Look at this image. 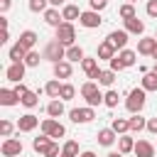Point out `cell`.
<instances>
[{"instance_id":"cell-37","label":"cell","mask_w":157,"mask_h":157,"mask_svg":"<svg viewBox=\"0 0 157 157\" xmlns=\"http://www.w3.org/2000/svg\"><path fill=\"white\" fill-rule=\"evenodd\" d=\"M61 152L78 157V142H76V140H66V142H64V147H61Z\"/></svg>"},{"instance_id":"cell-31","label":"cell","mask_w":157,"mask_h":157,"mask_svg":"<svg viewBox=\"0 0 157 157\" xmlns=\"http://www.w3.org/2000/svg\"><path fill=\"white\" fill-rule=\"evenodd\" d=\"M110 128H113V130H115L118 135H125V132L130 130V120H128V118H113Z\"/></svg>"},{"instance_id":"cell-16","label":"cell","mask_w":157,"mask_h":157,"mask_svg":"<svg viewBox=\"0 0 157 157\" xmlns=\"http://www.w3.org/2000/svg\"><path fill=\"white\" fill-rule=\"evenodd\" d=\"M71 74H74L71 61L61 59V61H56V64H54V76H56V78H71Z\"/></svg>"},{"instance_id":"cell-17","label":"cell","mask_w":157,"mask_h":157,"mask_svg":"<svg viewBox=\"0 0 157 157\" xmlns=\"http://www.w3.org/2000/svg\"><path fill=\"white\" fill-rule=\"evenodd\" d=\"M115 140H118V132H115L113 128H103V130H98V145L110 147Z\"/></svg>"},{"instance_id":"cell-53","label":"cell","mask_w":157,"mask_h":157,"mask_svg":"<svg viewBox=\"0 0 157 157\" xmlns=\"http://www.w3.org/2000/svg\"><path fill=\"white\" fill-rule=\"evenodd\" d=\"M152 74H157V61H155V66H152Z\"/></svg>"},{"instance_id":"cell-50","label":"cell","mask_w":157,"mask_h":157,"mask_svg":"<svg viewBox=\"0 0 157 157\" xmlns=\"http://www.w3.org/2000/svg\"><path fill=\"white\" fill-rule=\"evenodd\" d=\"M78 157H96V152H91V150H86V152H81Z\"/></svg>"},{"instance_id":"cell-55","label":"cell","mask_w":157,"mask_h":157,"mask_svg":"<svg viewBox=\"0 0 157 157\" xmlns=\"http://www.w3.org/2000/svg\"><path fill=\"white\" fill-rule=\"evenodd\" d=\"M128 2H137V0H128Z\"/></svg>"},{"instance_id":"cell-46","label":"cell","mask_w":157,"mask_h":157,"mask_svg":"<svg viewBox=\"0 0 157 157\" xmlns=\"http://www.w3.org/2000/svg\"><path fill=\"white\" fill-rule=\"evenodd\" d=\"M27 91H29V88H27V86H25V83H22V81H20V83H17V86H15V93H17V96H20V98H22V96H25V93H27Z\"/></svg>"},{"instance_id":"cell-3","label":"cell","mask_w":157,"mask_h":157,"mask_svg":"<svg viewBox=\"0 0 157 157\" xmlns=\"http://www.w3.org/2000/svg\"><path fill=\"white\" fill-rule=\"evenodd\" d=\"M145 93H147V91H145L142 86H140V88H132V91L128 93L125 108H128L130 113H140V110L145 108V101H147V98H145Z\"/></svg>"},{"instance_id":"cell-23","label":"cell","mask_w":157,"mask_h":157,"mask_svg":"<svg viewBox=\"0 0 157 157\" xmlns=\"http://www.w3.org/2000/svg\"><path fill=\"white\" fill-rule=\"evenodd\" d=\"M49 145H52V137H49V135H44V132H42L39 137H34V140H32V147H34V152H39V155H44Z\"/></svg>"},{"instance_id":"cell-41","label":"cell","mask_w":157,"mask_h":157,"mask_svg":"<svg viewBox=\"0 0 157 157\" xmlns=\"http://www.w3.org/2000/svg\"><path fill=\"white\" fill-rule=\"evenodd\" d=\"M15 128H17V125H12L10 120H2V123H0V135H2V137H10Z\"/></svg>"},{"instance_id":"cell-25","label":"cell","mask_w":157,"mask_h":157,"mask_svg":"<svg viewBox=\"0 0 157 157\" xmlns=\"http://www.w3.org/2000/svg\"><path fill=\"white\" fill-rule=\"evenodd\" d=\"M130 120V132H140V130H147V120L140 115V113H132V118H128Z\"/></svg>"},{"instance_id":"cell-21","label":"cell","mask_w":157,"mask_h":157,"mask_svg":"<svg viewBox=\"0 0 157 157\" xmlns=\"http://www.w3.org/2000/svg\"><path fill=\"white\" fill-rule=\"evenodd\" d=\"M123 22H125V29H128L130 34H142V32H145V22L137 20V15L130 17V20H123Z\"/></svg>"},{"instance_id":"cell-2","label":"cell","mask_w":157,"mask_h":157,"mask_svg":"<svg viewBox=\"0 0 157 157\" xmlns=\"http://www.w3.org/2000/svg\"><path fill=\"white\" fill-rule=\"evenodd\" d=\"M81 96L86 98V103L91 105V108H96V105H101L103 103V93L98 91V81H86L83 86H81Z\"/></svg>"},{"instance_id":"cell-30","label":"cell","mask_w":157,"mask_h":157,"mask_svg":"<svg viewBox=\"0 0 157 157\" xmlns=\"http://www.w3.org/2000/svg\"><path fill=\"white\" fill-rule=\"evenodd\" d=\"M20 103H22L25 108H34V105L39 103V91H27V93L20 98Z\"/></svg>"},{"instance_id":"cell-6","label":"cell","mask_w":157,"mask_h":157,"mask_svg":"<svg viewBox=\"0 0 157 157\" xmlns=\"http://www.w3.org/2000/svg\"><path fill=\"white\" fill-rule=\"evenodd\" d=\"M2 157H20L22 155V140L20 137H5L0 145Z\"/></svg>"},{"instance_id":"cell-20","label":"cell","mask_w":157,"mask_h":157,"mask_svg":"<svg viewBox=\"0 0 157 157\" xmlns=\"http://www.w3.org/2000/svg\"><path fill=\"white\" fill-rule=\"evenodd\" d=\"M15 103H20V96L15 93V88L10 91V88H0V105H15Z\"/></svg>"},{"instance_id":"cell-8","label":"cell","mask_w":157,"mask_h":157,"mask_svg":"<svg viewBox=\"0 0 157 157\" xmlns=\"http://www.w3.org/2000/svg\"><path fill=\"white\" fill-rule=\"evenodd\" d=\"M69 118H71L74 123H91V120L96 118V110H93L91 105H86V108H71V110H69Z\"/></svg>"},{"instance_id":"cell-32","label":"cell","mask_w":157,"mask_h":157,"mask_svg":"<svg viewBox=\"0 0 157 157\" xmlns=\"http://www.w3.org/2000/svg\"><path fill=\"white\" fill-rule=\"evenodd\" d=\"M118 56H120V61L125 64V69H128V66H132V64L137 61V52H132V49H120V54H118Z\"/></svg>"},{"instance_id":"cell-13","label":"cell","mask_w":157,"mask_h":157,"mask_svg":"<svg viewBox=\"0 0 157 157\" xmlns=\"http://www.w3.org/2000/svg\"><path fill=\"white\" fill-rule=\"evenodd\" d=\"M132 152H135V157H155L157 155V147L152 142H147V140H137Z\"/></svg>"},{"instance_id":"cell-39","label":"cell","mask_w":157,"mask_h":157,"mask_svg":"<svg viewBox=\"0 0 157 157\" xmlns=\"http://www.w3.org/2000/svg\"><path fill=\"white\" fill-rule=\"evenodd\" d=\"M74 96H76V88H74L71 83H64V86H61V96H59V98H61V101H71Z\"/></svg>"},{"instance_id":"cell-45","label":"cell","mask_w":157,"mask_h":157,"mask_svg":"<svg viewBox=\"0 0 157 157\" xmlns=\"http://www.w3.org/2000/svg\"><path fill=\"white\" fill-rule=\"evenodd\" d=\"M147 15L150 17H157V0H150L147 2Z\"/></svg>"},{"instance_id":"cell-10","label":"cell","mask_w":157,"mask_h":157,"mask_svg":"<svg viewBox=\"0 0 157 157\" xmlns=\"http://www.w3.org/2000/svg\"><path fill=\"white\" fill-rule=\"evenodd\" d=\"M37 125H39V118H37V115H32V113L20 115V120H17V130H20V132H32Z\"/></svg>"},{"instance_id":"cell-28","label":"cell","mask_w":157,"mask_h":157,"mask_svg":"<svg viewBox=\"0 0 157 157\" xmlns=\"http://www.w3.org/2000/svg\"><path fill=\"white\" fill-rule=\"evenodd\" d=\"M118 150H120L123 155L132 152V150H135V140H132L130 135H120V137H118Z\"/></svg>"},{"instance_id":"cell-9","label":"cell","mask_w":157,"mask_h":157,"mask_svg":"<svg viewBox=\"0 0 157 157\" xmlns=\"http://www.w3.org/2000/svg\"><path fill=\"white\" fill-rule=\"evenodd\" d=\"M25 69H27V64H25V61H12V64L7 66V71H5L7 81H12V83H20V81L25 78Z\"/></svg>"},{"instance_id":"cell-11","label":"cell","mask_w":157,"mask_h":157,"mask_svg":"<svg viewBox=\"0 0 157 157\" xmlns=\"http://www.w3.org/2000/svg\"><path fill=\"white\" fill-rule=\"evenodd\" d=\"M128 34H130L128 29H113V32H110L105 39H108V42H110L115 49H125V44H128Z\"/></svg>"},{"instance_id":"cell-35","label":"cell","mask_w":157,"mask_h":157,"mask_svg":"<svg viewBox=\"0 0 157 157\" xmlns=\"http://www.w3.org/2000/svg\"><path fill=\"white\" fill-rule=\"evenodd\" d=\"M118 101H120L118 91H113V88H110V91H105V93H103V103H105L108 108H115V105H118Z\"/></svg>"},{"instance_id":"cell-47","label":"cell","mask_w":157,"mask_h":157,"mask_svg":"<svg viewBox=\"0 0 157 157\" xmlns=\"http://www.w3.org/2000/svg\"><path fill=\"white\" fill-rule=\"evenodd\" d=\"M147 130L150 132H157V118H150L147 120Z\"/></svg>"},{"instance_id":"cell-24","label":"cell","mask_w":157,"mask_h":157,"mask_svg":"<svg viewBox=\"0 0 157 157\" xmlns=\"http://www.w3.org/2000/svg\"><path fill=\"white\" fill-rule=\"evenodd\" d=\"M83 59H86V54H83V49L78 44L66 47V61H83Z\"/></svg>"},{"instance_id":"cell-51","label":"cell","mask_w":157,"mask_h":157,"mask_svg":"<svg viewBox=\"0 0 157 157\" xmlns=\"http://www.w3.org/2000/svg\"><path fill=\"white\" fill-rule=\"evenodd\" d=\"M105 157H123V152H120V150H118V152H108Z\"/></svg>"},{"instance_id":"cell-4","label":"cell","mask_w":157,"mask_h":157,"mask_svg":"<svg viewBox=\"0 0 157 157\" xmlns=\"http://www.w3.org/2000/svg\"><path fill=\"white\" fill-rule=\"evenodd\" d=\"M56 39H59L64 47L76 44V27H74V22H61V25L56 27Z\"/></svg>"},{"instance_id":"cell-40","label":"cell","mask_w":157,"mask_h":157,"mask_svg":"<svg viewBox=\"0 0 157 157\" xmlns=\"http://www.w3.org/2000/svg\"><path fill=\"white\" fill-rule=\"evenodd\" d=\"M49 5V0H29V10L32 12H44Z\"/></svg>"},{"instance_id":"cell-7","label":"cell","mask_w":157,"mask_h":157,"mask_svg":"<svg viewBox=\"0 0 157 157\" xmlns=\"http://www.w3.org/2000/svg\"><path fill=\"white\" fill-rule=\"evenodd\" d=\"M78 25H81V27H86V29H96V27H101V25H103L101 12H96V10H86V12H81Z\"/></svg>"},{"instance_id":"cell-19","label":"cell","mask_w":157,"mask_h":157,"mask_svg":"<svg viewBox=\"0 0 157 157\" xmlns=\"http://www.w3.org/2000/svg\"><path fill=\"white\" fill-rule=\"evenodd\" d=\"M115 52H118V49H115L108 39H103V42L98 44V56H96V59H108V61H110V59L115 56Z\"/></svg>"},{"instance_id":"cell-26","label":"cell","mask_w":157,"mask_h":157,"mask_svg":"<svg viewBox=\"0 0 157 157\" xmlns=\"http://www.w3.org/2000/svg\"><path fill=\"white\" fill-rule=\"evenodd\" d=\"M61 15H64V22H74V20L81 17V10L76 5H64L61 7Z\"/></svg>"},{"instance_id":"cell-33","label":"cell","mask_w":157,"mask_h":157,"mask_svg":"<svg viewBox=\"0 0 157 157\" xmlns=\"http://www.w3.org/2000/svg\"><path fill=\"white\" fill-rule=\"evenodd\" d=\"M140 86L145 88V91H157V74H145L142 76V81H140Z\"/></svg>"},{"instance_id":"cell-22","label":"cell","mask_w":157,"mask_h":157,"mask_svg":"<svg viewBox=\"0 0 157 157\" xmlns=\"http://www.w3.org/2000/svg\"><path fill=\"white\" fill-rule=\"evenodd\" d=\"M37 39H39V37H37V32H32V29H25V32L20 34V39H17V42H20L25 49H32V47L37 44Z\"/></svg>"},{"instance_id":"cell-48","label":"cell","mask_w":157,"mask_h":157,"mask_svg":"<svg viewBox=\"0 0 157 157\" xmlns=\"http://www.w3.org/2000/svg\"><path fill=\"white\" fill-rule=\"evenodd\" d=\"M10 10V0H0V12H7Z\"/></svg>"},{"instance_id":"cell-1","label":"cell","mask_w":157,"mask_h":157,"mask_svg":"<svg viewBox=\"0 0 157 157\" xmlns=\"http://www.w3.org/2000/svg\"><path fill=\"white\" fill-rule=\"evenodd\" d=\"M42 59H47V61L56 64V61L66 59V47H64V44L54 37L52 42H47V47H44V52H42Z\"/></svg>"},{"instance_id":"cell-27","label":"cell","mask_w":157,"mask_h":157,"mask_svg":"<svg viewBox=\"0 0 157 157\" xmlns=\"http://www.w3.org/2000/svg\"><path fill=\"white\" fill-rule=\"evenodd\" d=\"M61 86H64V83H61L59 78H52V81L44 86V91H47L49 98H59V96H61Z\"/></svg>"},{"instance_id":"cell-12","label":"cell","mask_w":157,"mask_h":157,"mask_svg":"<svg viewBox=\"0 0 157 157\" xmlns=\"http://www.w3.org/2000/svg\"><path fill=\"white\" fill-rule=\"evenodd\" d=\"M81 69L86 71V76H88L91 81H98V76H101V69H98V59H91V56H86V59L81 61Z\"/></svg>"},{"instance_id":"cell-38","label":"cell","mask_w":157,"mask_h":157,"mask_svg":"<svg viewBox=\"0 0 157 157\" xmlns=\"http://www.w3.org/2000/svg\"><path fill=\"white\" fill-rule=\"evenodd\" d=\"M39 61H42V59H39V52L29 49L27 56H25V64H27V66H39Z\"/></svg>"},{"instance_id":"cell-52","label":"cell","mask_w":157,"mask_h":157,"mask_svg":"<svg viewBox=\"0 0 157 157\" xmlns=\"http://www.w3.org/2000/svg\"><path fill=\"white\" fill-rule=\"evenodd\" d=\"M152 59H155V61H157V47H155V52H152Z\"/></svg>"},{"instance_id":"cell-42","label":"cell","mask_w":157,"mask_h":157,"mask_svg":"<svg viewBox=\"0 0 157 157\" xmlns=\"http://www.w3.org/2000/svg\"><path fill=\"white\" fill-rule=\"evenodd\" d=\"M59 155H61V150H59V145H56V142H52V145L47 147V152H44L42 157H59Z\"/></svg>"},{"instance_id":"cell-54","label":"cell","mask_w":157,"mask_h":157,"mask_svg":"<svg viewBox=\"0 0 157 157\" xmlns=\"http://www.w3.org/2000/svg\"><path fill=\"white\" fill-rule=\"evenodd\" d=\"M59 157H74V155H66V152H61V155H59Z\"/></svg>"},{"instance_id":"cell-15","label":"cell","mask_w":157,"mask_h":157,"mask_svg":"<svg viewBox=\"0 0 157 157\" xmlns=\"http://www.w3.org/2000/svg\"><path fill=\"white\" fill-rule=\"evenodd\" d=\"M44 22H47L49 27H54V29H56V27L64 22V15H61L56 7H47V10H44Z\"/></svg>"},{"instance_id":"cell-18","label":"cell","mask_w":157,"mask_h":157,"mask_svg":"<svg viewBox=\"0 0 157 157\" xmlns=\"http://www.w3.org/2000/svg\"><path fill=\"white\" fill-rule=\"evenodd\" d=\"M47 115L49 118H61L64 115V101L61 98H52L47 103Z\"/></svg>"},{"instance_id":"cell-14","label":"cell","mask_w":157,"mask_h":157,"mask_svg":"<svg viewBox=\"0 0 157 157\" xmlns=\"http://www.w3.org/2000/svg\"><path fill=\"white\" fill-rule=\"evenodd\" d=\"M155 47H157V37H142V39H137V54L152 56Z\"/></svg>"},{"instance_id":"cell-36","label":"cell","mask_w":157,"mask_h":157,"mask_svg":"<svg viewBox=\"0 0 157 157\" xmlns=\"http://www.w3.org/2000/svg\"><path fill=\"white\" fill-rule=\"evenodd\" d=\"M118 15H120L123 20H130V17H135V5H132V2H125V5H120Z\"/></svg>"},{"instance_id":"cell-56","label":"cell","mask_w":157,"mask_h":157,"mask_svg":"<svg viewBox=\"0 0 157 157\" xmlns=\"http://www.w3.org/2000/svg\"><path fill=\"white\" fill-rule=\"evenodd\" d=\"M155 37H157V32H155Z\"/></svg>"},{"instance_id":"cell-49","label":"cell","mask_w":157,"mask_h":157,"mask_svg":"<svg viewBox=\"0 0 157 157\" xmlns=\"http://www.w3.org/2000/svg\"><path fill=\"white\" fill-rule=\"evenodd\" d=\"M64 2H66V0H49V5H52V7H59V5H64Z\"/></svg>"},{"instance_id":"cell-5","label":"cell","mask_w":157,"mask_h":157,"mask_svg":"<svg viewBox=\"0 0 157 157\" xmlns=\"http://www.w3.org/2000/svg\"><path fill=\"white\" fill-rule=\"evenodd\" d=\"M39 128H42V132L49 135V137H64V135H66V128H64L56 118H44V120L39 123Z\"/></svg>"},{"instance_id":"cell-34","label":"cell","mask_w":157,"mask_h":157,"mask_svg":"<svg viewBox=\"0 0 157 157\" xmlns=\"http://www.w3.org/2000/svg\"><path fill=\"white\" fill-rule=\"evenodd\" d=\"M113 81H115V71H113V69L101 71V76H98V86H113Z\"/></svg>"},{"instance_id":"cell-44","label":"cell","mask_w":157,"mask_h":157,"mask_svg":"<svg viewBox=\"0 0 157 157\" xmlns=\"http://www.w3.org/2000/svg\"><path fill=\"white\" fill-rule=\"evenodd\" d=\"M88 2H91V10H96V12L105 10V5H108V0H88Z\"/></svg>"},{"instance_id":"cell-43","label":"cell","mask_w":157,"mask_h":157,"mask_svg":"<svg viewBox=\"0 0 157 157\" xmlns=\"http://www.w3.org/2000/svg\"><path fill=\"white\" fill-rule=\"evenodd\" d=\"M110 69H113V71H115V74H118V71H123V69H125V64H123V61H120V56H118V54H115V56H113V59H110Z\"/></svg>"},{"instance_id":"cell-29","label":"cell","mask_w":157,"mask_h":157,"mask_svg":"<svg viewBox=\"0 0 157 157\" xmlns=\"http://www.w3.org/2000/svg\"><path fill=\"white\" fill-rule=\"evenodd\" d=\"M27 52H29V49H25V47L17 42V44H12V47H10V59H12V61H25Z\"/></svg>"}]
</instances>
